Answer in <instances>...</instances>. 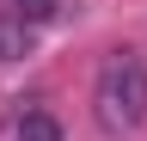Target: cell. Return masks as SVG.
I'll list each match as a JSON object with an SVG mask.
<instances>
[{
	"label": "cell",
	"instance_id": "6da1fadb",
	"mask_svg": "<svg viewBox=\"0 0 147 141\" xmlns=\"http://www.w3.org/2000/svg\"><path fill=\"white\" fill-rule=\"evenodd\" d=\"M92 123L123 141L147 123V61L135 49H110L98 61V80H92Z\"/></svg>",
	"mask_w": 147,
	"mask_h": 141
},
{
	"label": "cell",
	"instance_id": "7a4b0ae2",
	"mask_svg": "<svg viewBox=\"0 0 147 141\" xmlns=\"http://www.w3.org/2000/svg\"><path fill=\"white\" fill-rule=\"evenodd\" d=\"M12 141H61V123H55L49 111H25L12 123Z\"/></svg>",
	"mask_w": 147,
	"mask_h": 141
},
{
	"label": "cell",
	"instance_id": "3957f363",
	"mask_svg": "<svg viewBox=\"0 0 147 141\" xmlns=\"http://www.w3.org/2000/svg\"><path fill=\"white\" fill-rule=\"evenodd\" d=\"M25 49H31V25L18 19V12H12V19H0V61H18Z\"/></svg>",
	"mask_w": 147,
	"mask_h": 141
},
{
	"label": "cell",
	"instance_id": "277c9868",
	"mask_svg": "<svg viewBox=\"0 0 147 141\" xmlns=\"http://www.w3.org/2000/svg\"><path fill=\"white\" fill-rule=\"evenodd\" d=\"M61 6H67V0H18V19H25V25H37V19H55Z\"/></svg>",
	"mask_w": 147,
	"mask_h": 141
}]
</instances>
